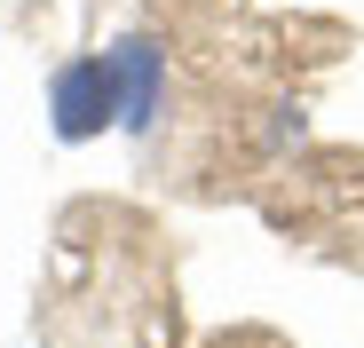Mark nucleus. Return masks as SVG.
I'll use <instances>...</instances> for the list:
<instances>
[{"instance_id": "f257e3e1", "label": "nucleus", "mask_w": 364, "mask_h": 348, "mask_svg": "<svg viewBox=\"0 0 364 348\" xmlns=\"http://www.w3.org/2000/svg\"><path fill=\"white\" fill-rule=\"evenodd\" d=\"M48 127L55 143H95L103 127H119V87H111V55H72L48 80Z\"/></svg>"}, {"instance_id": "f03ea898", "label": "nucleus", "mask_w": 364, "mask_h": 348, "mask_svg": "<svg viewBox=\"0 0 364 348\" xmlns=\"http://www.w3.org/2000/svg\"><path fill=\"white\" fill-rule=\"evenodd\" d=\"M111 87H119V127L143 143L159 127V103H166V48L151 32H127L111 48Z\"/></svg>"}]
</instances>
